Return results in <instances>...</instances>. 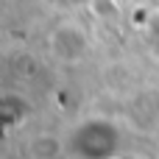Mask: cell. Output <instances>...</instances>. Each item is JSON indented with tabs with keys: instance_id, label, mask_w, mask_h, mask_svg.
I'll return each mask as SVG.
<instances>
[{
	"instance_id": "6da1fadb",
	"label": "cell",
	"mask_w": 159,
	"mask_h": 159,
	"mask_svg": "<svg viewBox=\"0 0 159 159\" xmlns=\"http://www.w3.org/2000/svg\"><path fill=\"white\" fill-rule=\"evenodd\" d=\"M73 148L81 159H115L117 131L103 120H87V126L75 134Z\"/></svg>"
},
{
	"instance_id": "7a4b0ae2",
	"label": "cell",
	"mask_w": 159,
	"mask_h": 159,
	"mask_svg": "<svg viewBox=\"0 0 159 159\" xmlns=\"http://www.w3.org/2000/svg\"><path fill=\"white\" fill-rule=\"evenodd\" d=\"M50 45H53V53H56L61 61H78V59L87 53L89 39H87V34H84L81 25L67 22V25H61V28L53 31Z\"/></svg>"
}]
</instances>
